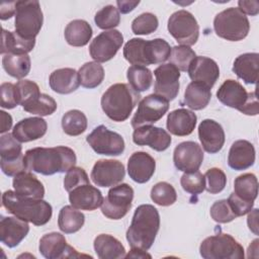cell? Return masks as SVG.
<instances>
[{"label": "cell", "instance_id": "cell-21", "mask_svg": "<svg viewBox=\"0 0 259 259\" xmlns=\"http://www.w3.org/2000/svg\"><path fill=\"white\" fill-rule=\"evenodd\" d=\"M190 79L193 82H199L212 88L220 77V68L210 58L196 56L189 65L187 70Z\"/></svg>", "mask_w": 259, "mask_h": 259}, {"label": "cell", "instance_id": "cell-35", "mask_svg": "<svg viewBox=\"0 0 259 259\" xmlns=\"http://www.w3.org/2000/svg\"><path fill=\"white\" fill-rule=\"evenodd\" d=\"M35 39H25L18 35L15 31H8L2 29L1 54H27L34 48Z\"/></svg>", "mask_w": 259, "mask_h": 259}, {"label": "cell", "instance_id": "cell-19", "mask_svg": "<svg viewBox=\"0 0 259 259\" xmlns=\"http://www.w3.org/2000/svg\"><path fill=\"white\" fill-rule=\"evenodd\" d=\"M38 250L47 259H61L81 256L73 247L67 244L65 237L57 232L44 235L39 240Z\"/></svg>", "mask_w": 259, "mask_h": 259}, {"label": "cell", "instance_id": "cell-40", "mask_svg": "<svg viewBox=\"0 0 259 259\" xmlns=\"http://www.w3.org/2000/svg\"><path fill=\"white\" fill-rule=\"evenodd\" d=\"M126 77L130 86L137 92L147 91L153 82L152 72L146 66H131L127 69Z\"/></svg>", "mask_w": 259, "mask_h": 259}, {"label": "cell", "instance_id": "cell-56", "mask_svg": "<svg viewBox=\"0 0 259 259\" xmlns=\"http://www.w3.org/2000/svg\"><path fill=\"white\" fill-rule=\"evenodd\" d=\"M117 7H118V11H120L121 13H128L131 11H133L136 6H138L140 4V1H126V0H118L116 1Z\"/></svg>", "mask_w": 259, "mask_h": 259}, {"label": "cell", "instance_id": "cell-12", "mask_svg": "<svg viewBox=\"0 0 259 259\" xmlns=\"http://www.w3.org/2000/svg\"><path fill=\"white\" fill-rule=\"evenodd\" d=\"M0 166L7 176H15L26 169L20 142L9 133L0 138Z\"/></svg>", "mask_w": 259, "mask_h": 259}, {"label": "cell", "instance_id": "cell-34", "mask_svg": "<svg viewBox=\"0 0 259 259\" xmlns=\"http://www.w3.org/2000/svg\"><path fill=\"white\" fill-rule=\"evenodd\" d=\"M211 97L210 88L199 82H191L184 92V105L193 110H200L206 107Z\"/></svg>", "mask_w": 259, "mask_h": 259}, {"label": "cell", "instance_id": "cell-55", "mask_svg": "<svg viewBox=\"0 0 259 259\" xmlns=\"http://www.w3.org/2000/svg\"><path fill=\"white\" fill-rule=\"evenodd\" d=\"M16 1L13 2H2L1 3V8H0V18L2 20L9 19L13 14H15L16 8Z\"/></svg>", "mask_w": 259, "mask_h": 259}, {"label": "cell", "instance_id": "cell-20", "mask_svg": "<svg viewBox=\"0 0 259 259\" xmlns=\"http://www.w3.org/2000/svg\"><path fill=\"white\" fill-rule=\"evenodd\" d=\"M171 141V136L165 130L152 124L137 127L133 133V142L136 145L149 146L157 152L168 149Z\"/></svg>", "mask_w": 259, "mask_h": 259}, {"label": "cell", "instance_id": "cell-58", "mask_svg": "<svg viewBox=\"0 0 259 259\" xmlns=\"http://www.w3.org/2000/svg\"><path fill=\"white\" fill-rule=\"evenodd\" d=\"M257 218H258V209L255 208L251 210V212L248 215L247 223L250 231H252L255 235H258V223H257Z\"/></svg>", "mask_w": 259, "mask_h": 259}, {"label": "cell", "instance_id": "cell-45", "mask_svg": "<svg viewBox=\"0 0 259 259\" xmlns=\"http://www.w3.org/2000/svg\"><path fill=\"white\" fill-rule=\"evenodd\" d=\"M196 57L194 51L187 46H175L171 50L169 58L170 64L174 65L179 71L186 72L190 63Z\"/></svg>", "mask_w": 259, "mask_h": 259}, {"label": "cell", "instance_id": "cell-17", "mask_svg": "<svg viewBox=\"0 0 259 259\" xmlns=\"http://www.w3.org/2000/svg\"><path fill=\"white\" fill-rule=\"evenodd\" d=\"M155 85L154 92L168 101L176 98L179 92L180 71L172 64H163L154 71Z\"/></svg>", "mask_w": 259, "mask_h": 259}, {"label": "cell", "instance_id": "cell-52", "mask_svg": "<svg viewBox=\"0 0 259 259\" xmlns=\"http://www.w3.org/2000/svg\"><path fill=\"white\" fill-rule=\"evenodd\" d=\"M0 94H1V106L3 108L12 109L18 105L15 84L12 83H2L0 86Z\"/></svg>", "mask_w": 259, "mask_h": 259}, {"label": "cell", "instance_id": "cell-54", "mask_svg": "<svg viewBox=\"0 0 259 259\" xmlns=\"http://www.w3.org/2000/svg\"><path fill=\"white\" fill-rule=\"evenodd\" d=\"M238 8L241 12H243L245 15H252L255 16L259 12V2L256 0L252 1H245V0H240L238 1Z\"/></svg>", "mask_w": 259, "mask_h": 259}, {"label": "cell", "instance_id": "cell-59", "mask_svg": "<svg viewBox=\"0 0 259 259\" xmlns=\"http://www.w3.org/2000/svg\"><path fill=\"white\" fill-rule=\"evenodd\" d=\"M125 257H126V258H130V257H132V258H146V257L151 258V255L148 254V253H147L146 251H144V250L133 249V248H132V250H131L127 254H125Z\"/></svg>", "mask_w": 259, "mask_h": 259}, {"label": "cell", "instance_id": "cell-28", "mask_svg": "<svg viewBox=\"0 0 259 259\" xmlns=\"http://www.w3.org/2000/svg\"><path fill=\"white\" fill-rule=\"evenodd\" d=\"M196 114L186 108H178L171 111L167 116V130L174 136L184 137L190 135L195 128Z\"/></svg>", "mask_w": 259, "mask_h": 259}, {"label": "cell", "instance_id": "cell-7", "mask_svg": "<svg viewBox=\"0 0 259 259\" xmlns=\"http://www.w3.org/2000/svg\"><path fill=\"white\" fill-rule=\"evenodd\" d=\"M213 29L217 35L224 39L239 41L248 35L250 22L239 8L230 7L215 15Z\"/></svg>", "mask_w": 259, "mask_h": 259}, {"label": "cell", "instance_id": "cell-51", "mask_svg": "<svg viewBox=\"0 0 259 259\" xmlns=\"http://www.w3.org/2000/svg\"><path fill=\"white\" fill-rule=\"evenodd\" d=\"M87 183H89V177L86 171L81 167L73 166L67 171V174L64 178V187L68 192L78 187L79 185Z\"/></svg>", "mask_w": 259, "mask_h": 259}, {"label": "cell", "instance_id": "cell-22", "mask_svg": "<svg viewBox=\"0 0 259 259\" xmlns=\"http://www.w3.org/2000/svg\"><path fill=\"white\" fill-rule=\"evenodd\" d=\"M198 138L205 152L215 154L225 144V132L223 126L213 119H203L198 125Z\"/></svg>", "mask_w": 259, "mask_h": 259}, {"label": "cell", "instance_id": "cell-36", "mask_svg": "<svg viewBox=\"0 0 259 259\" xmlns=\"http://www.w3.org/2000/svg\"><path fill=\"white\" fill-rule=\"evenodd\" d=\"M85 223V215L73 205H65L61 208L58 217L59 229L65 234L78 232Z\"/></svg>", "mask_w": 259, "mask_h": 259}, {"label": "cell", "instance_id": "cell-44", "mask_svg": "<svg viewBox=\"0 0 259 259\" xmlns=\"http://www.w3.org/2000/svg\"><path fill=\"white\" fill-rule=\"evenodd\" d=\"M94 21L101 29H112L120 22L119 11L113 5H106L96 12Z\"/></svg>", "mask_w": 259, "mask_h": 259}, {"label": "cell", "instance_id": "cell-5", "mask_svg": "<svg viewBox=\"0 0 259 259\" xmlns=\"http://www.w3.org/2000/svg\"><path fill=\"white\" fill-rule=\"evenodd\" d=\"M141 98L128 84L116 83L111 85L101 97V107L104 113L113 121H124Z\"/></svg>", "mask_w": 259, "mask_h": 259}, {"label": "cell", "instance_id": "cell-15", "mask_svg": "<svg viewBox=\"0 0 259 259\" xmlns=\"http://www.w3.org/2000/svg\"><path fill=\"white\" fill-rule=\"evenodd\" d=\"M123 42V36L120 31L110 29L99 33L91 41L89 53L91 58L97 63H104L111 60Z\"/></svg>", "mask_w": 259, "mask_h": 259}, {"label": "cell", "instance_id": "cell-31", "mask_svg": "<svg viewBox=\"0 0 259 259\" xmlns=\"http://www.w3.org/2000/svg\"><path fill=\"white\" fill-rule=\"evenodd\" d=\"M12 185L14 191L23 197L42 198L45 196V187L42 183L30 172H20L14 176Z\"/></svg>", "mask_w": 259, "mask_h": 259}, {"label": "cell", "instance_id": "cell-41", "mask_svg": "<svg viewBox=\"0 0 259 259\" xmlns=\"http://www.w3.org/2000/svg\"><path fill=\"white\" fill-rule=\"evenodd\" d=\"M62 127L69 136H79L87 128V117L81 110H69L62 117Z\"/></svg>", "mask_w": 259, "mask_h": 259}, {"label": "cell", "instance_id": "cell-4", "mask_svg": "<svg viewBox=\"0 0 259 259\" xmlns=\"http://www.w3.org/2000/svg\"><path fill=\"white\" fill-rule=\"evenodd\" d=\"M170 45L163 38L145 40L134 37L123 47V57L132 65L148 66L162 64L170 58Z\"/></svg>", "mask_w": 259, "mask_h": 259}, {"label": "cell", "instance_id": "cell-57", "mask_svg": "<svg viewBox=\"0 0 259 259\" xmlns=\"http://www.w3.org/2000/svg\"><path fill=\"white\" fill-rule=\"evenodd\" d=\"M0 117H1V128L0 133L4 134L5 132H8L12 126V117L9 113L5 112L4 110L0 111Z\"/></svg>", "mask_w": 259, "mask_h": 259}, {"label": "cell", "instance_id": "cell-50", "mask_svg": "<svg viewBox=\"0 0 259 259\" xmlns=\"http://www.w3.org/2000/svg\"><path fill=\"white\" fill-rule=\"evenodd\" d=\"M209 212L211 219L220 224L230 223L237 218L227 199H221L213 202L210 206Z\"/></svg>", "mask_w": 259, "mask_h": 259}, {"label": "cell", "instance_id": "cell-3", "mask_svg": "<svg viewBox=\"0 0 259 259\" xmlns=\"http://www.w3.org/2000/svg\"><path fill=\"white\" fill-rule=\"evenodd\" d=\"M2 205L9 213L35 226L46 225L53 214L52 205L42 198L23 197L12 190L2 194Z\"/></svg>", "mask_w": 259, "mask_h": 259}, {"label": "cell", "instance_id": "cell-1", "mask_svg": "<svg viewBox=\"0 0 259 259\" xmlns=\"http://www.w3.org/2000/svg\"><path fill=\"white\" fill-rule=\"evenodd\" d=\"M75 152L65 146L54 148H33L25 152L24 163L29 171L42 175L67 172L76 164Z\"/></svg>", "mask_w": 259, "mask_h": 259}, {"label": "cell", "instance_id": "cell-8", "mask_svg": "<svg viewBox=\"0 0 259 259\" xmlns=\"http://www.w3.org/2000/svg\"><path fill=\"white\" fill-rule=\"evenodd\" d=\"M15 32L25 39H35L44 22V15L38 1H16Z\"/></svg>", "mask_w": 259, "mask_h": 259}, {"label": "cell", "instance_id": "cell-26", "mask_svg": "<svg viewBox=\"0 0 259 259\" xmlns=\"http://www.w3.org/2000/svg\"><path fill=\"white\" fill-rule=\"evenodd\" d=\"M255 148L246 140H238L233 143L228 155V165L237 171L250 168L255 163Z\"/></svg>", "mask_w": 259, "mask_h": 259}, {"label": "cell", "instance_id": "cell-13", "mask_svg": "<svg viewBox=\"0 0 259 259\" xmlns=\"http://www.w3.org/2000/svg\"><path fill=\"white\" fill-rule=\"evenodd\" d=\"M169 109V101L158 95L150 94L144 97L138 106V109L132 118V126L134 128L155 123L160 120Z\"/></svg>", "mask_w": 259, "mask_h": 259}, {"label": "cell", "instance_id": "cell-47", "mask_svg": "<svg viewBox=\"0 0 259 259\" xmlns=\"http://www.w3.org/2000/svg\"><path fill=\"white\" fill-rule=\"evenodd\" d=\"M180 184L184 191L193 195H198L205 189V178L204 175L198 170L188 172L181 176Z\"/></svg>", "mask_w": 259, "mask_h": 259}, {"label": "cell", "instance_id": "cell-46", "mask_svg": "<svg viewBox=\"0 0 259 259\" xmlns=\"http://www.w3.org/2000/svg\"><path fill=\"white\" fill-rule=\"evenodd\" d=\"M159 25L158 18L151 12H145L136 17L132 22V30L135 34L147 35L154 32Z\"/></svg>", "mask_w": 259, "mask_h": 259}, {"label": "cell", "instance_id": "cell-48", "mask_svg": "<svg viewBox=\"0 0 259 259\" xmlns=\"http://www.w3.org/2000/svg\"><path fill=\"white\" fill-rule=\"evenodd\" d=\"M205 189L210 194H217L224 190L227 184V177L224 171L220 168H210L205 174Z\"/></svg>", "mask_w": 259, "mask_h": 259}, {"label": "cell", "instance_id": "cell-11", "mask_svg": "<svg viewBox=\"0 0 259 259\" xmlns=\"http://www.w3.org/2000/svg\"><path fill=\"white\" fill-rule=\"evenodd\" d=\"M134 189L126 183L112 186L101 204V212L110 220L122 219L131 209Z\"/></svg>", "mask_w": 259, "mask_h": 259}, {"label": "cell", "instance_id": "cell-18", "mask_svg": "<svg viewBox=\"0 0 259 259\" xmlns=\"http://www.w3.org/2000/svg\"><path fill=\"white\" fill-rule=\"evenodd\" d=\"M203 161L201 147L192 141L182 142L177 145L173 153L175 167L184 173L194 172L199 169Z\"/></svg>", "mask_w": 259, "mask_h": 259}, {"label": "cell", "instance_id": "cell-33", "mask_svg": "<svg viewBox=\"0 0 259 259\" xmlns=\"http://www.w3.org/2000/svg\"><path fill=\"white\" fill-rule=\"evenodd\" d=\"M91 25L83 19H75L69 22L65 28V39L73 47H84L92 37Z\"/></svg>", "mask_w": 259, "mask_h": 259}, {"label": "cell", "instance_id": "cell-16", "mask_svg": "<svg viewBox=\"0 0 259 259\" xmlns=\"http://www.w3.org/2000/svg\"><path fill=\"white\" fill-rule=\"evenodd\" d=\"M124 175L125 169L121 162L113 159H102L94 164L90 177L95 185L110 187L120 183Z\"/></svg>", "mask_w": 259, "mask_h": 259}, {"label": "cell", "instance_id": "cell-27", "mask_svg": "<svg viewBox=\"0 0 259 259\" xmlns=\"http://www.w3.org/2000/svg\"><path fill=\"white\" fill-rule=\"evenodd\" d=\"M47 121L41 117H26L19 120L12 130L13 137L20 143H27L42 138L47 133Z\"/></svg>", "mask_w": 259, "mask_h": 259}, {"label": "cell", "instance_id": "cell-49", "mask_svg": "<svg viewBox=\"0 0 259 259\" xmlns=\"http://www.w3.org/2000/svg\"><path fill=\"white\" fill-rule=\"evenodd\" d=\"M15 91L18 104L22 106L40 94L38 85L30 80L18 81L15 84Z\"/></svg>", "mask_w": 259, "mask_h": 259}, {"label": "cell", "instance_id": "cell-6", "mask_svg": "<svg viewBox=\"0 0 259 259\" xmlns=\"http://www.w3.org/2000/svg\"><path fill=\"white\" fill-rule=\"evenodd\" d=\"M217 97L224 105L235 108L246 115H257L259 112L256 92H247L236 80H226L217 91Z\"/></svg>", "mask_w": 259, "mask_h": 259}, {"label": "cell", "instance_id": "cell-23", "mask_svg": "<svg viewBox=\"0 0 259 259\" xmlns=\"http://www.w3.org/2000/svg\"><path fill=\"white\" fill-rule=\"evenodd\" d=\"M29 226L26 221L17 217H1L0 241L9 248H14L26 237Z\"/></svg>", "mask_w": 259, "mask_h": 259}, {"label": "cell", "instance_id": "cell-37", "mask_svg": "<svg viewBox=\"0 0 259 259\" xmlns=\"http://www.w3.org/2000/svg\"><path fill=\"white\" fill-rule=\"evenodd\" d=\"M30 58L27 54H6L2 58V67L5 72L16 79H22L30 71Z\"/></svg>", "mask_w": 259, "mask_h": 259}, {"label": "cell", "instance_id": "cell-39", "mask_svg": "<svg viewBox=\"0 0 259 259\" xmlns=\"http://www.w3.org/2000/svg\"><path fill=\"white\" fill-rule=\"evenodd\" d=\"M80 84L84 88L92 89L99 86L104 79V69L97 62H87L78 71Z\"/></svg>", "mask_w": 259, "mask_h": 259}, {"label": "cell", "instance_id": "cell-9", "mask_svg": "<svg viewBox=\"0 0 259 259\" xmlns=\"http://www.w3.org/2000/svg\"><path fill=\"white\" fill-rule=\"evenodd\" d=\"M199 253L204 259H242L245 256L243 246L224 233L205 238L199 246Z\"/></svg>", "mask_w": 259, "mask_h": 259}, {"label": "cell", "instance_id": "cell-43", "mask_svg": "<svg viewBox=\"0 0 259 259\" xmlns=\"http://www.w3.org/2000/svg\"><path fill=\"white\" fill-rule=\"evenodd\" d=\"M152 200L161 206H169L177 199V193L174 187L168 182H158L151 189Z\"/></svg>", "mask_w": 259, "mask_h": 259}, {"label": "cell", "instance_id": "cell-38", "mask_svg": "<svg viewBox=\"0 0 259 259\" xmlns=\"http://www.w3.org/2000/svg\"><path fill=\"white\" fill-rule=\"evenodd\" d=\"M234 193L246 202H254L258 194V180L253 173H245L234 181Z\"/></svg>", "mask_w": 259, "mask_h": 259}, {"label": "cell", "instance_id": "cell-53", "mask_svg": "<svg viewBox=\"0 0 259 259\" xmlns=\"http://www.w3.org/2000/svg\"><path fill=\"white\" fill-rule=\"evenodd\" d=\"M229 204L232 207V210L236 214V217H242L252 210V207L254 205V202H246L239 198L234 192H232L227 199Z\"/></svg>", "mask_w": 259, "mask_h": 259}, {"label": "cell", "instance_id": "cell-29", "mask_svg": "<svg viewBox=\"0 0 259 259\" xmlns=\"http://www.w3.org/2000/svg\"><path fill=\"white\" fill-rule=\"evenodd\" d=\"M259 54L245 53L238 56L233 64V72L247 84H256L258 80Z\"/></svg>", "mask_w": 259, "mask_h": 259}, {"label": "cell", "instance_id": "cell-2", "mask_svg": "<svg viewBox=\"0 0 259 259\" xmlns=\"http://www.w3.org/2000/svg\"><path fill=\"white\" fill-rule=\"evenodd\" d=\"M160 228L158 209L152 204H141L134 212L131 226L126 231V240L133 249L149 250Z\"/></svg>", "mask_w": 259, "mask_h": 259}, {"label": "cell", "instance_id": "cell-42", "mask_svg": "<svg viewBox=\"0 0 259 259\" xmlns=\"http://www.w3.org/2000/svg\"><path fill=\"white\" fill-rule=\"evenodd\" d=\"M23 109L29 113L37 114L40 116L51 115L54 113L58 107L56 100L48 94L40 93L38 96L34 97L32 100L27 102L22 106Z\"/></svg>", "mask_w": 259, "mask_h": 259}, {"label": "cell", "instance_id": "cell-32", "mask_svg": "<svg viewBox=\"0 0 259 259\" xmlns=\"http://www.w3.org/2000/svg\"><path fill=\"white\" fill-rule=\"evenodd\" d=\"M94 250L100 259H118L125 257L123 245L113 236L100 234L94 239Z\"/></svg>", "mask_w": 259, "mask_h": 259}, {"label": "cell", "instance_id": "cell-10", "mask_svg": "<svg viewBox=\"0 0 259 259\" xmlns=\"http://www.w3.org/2000/svg\"><path fill=\"white\" fill-rule=\"evenodd\" d=\"M169 33L181 46H193L199 35V25L195 17L187 10L181 9L173 14L168 19Z\"/></svg>", "mask_w": 259, "mask_h": 259}, {"label": "cell", "instance_id": "cell-14", "mask_svg": "<svg viewBox=\"0 0 259 259\" xmlns=\"http://www.w3.org/2000/svg\"><path fill=\"white\" fill-rule=\"evenodd\" d=\"M92 150L99 155L118 156L124 151L123 138L105 125L96 126L86 138Z\"/></svg>", "mask_w": 259, "mask_h": 259}, {"label": "cell", "instance_id": "cell-24", "mask_svg": "<svg viewBox=\"0 0 259 259\" xmlns=\"http://www.w3.org/2000/svg\"><path fill=\"white\" fill-rule=\"evenodd\" d=\"M156 169L154 158L146 152H135L127 161V172L130 178L137 183L148 182Z\"/></svg>", "mask_w": 259, "mask_h": 259}, {"label": "cell", "instance_id": "cell-30", "mask_svg": "<svg viewBox=\"0 0 259 259\" xmlns=\"http://www.w3.org/2000/svg\"><path fill=\"white\" fill-rule=\"evenodd\" d=\"M49 84L53 91L60 94H69L78 89L80 85L79 74L72 68L58 69L50 75Z\"/></svg>", "mask_w": 259, "mask_h": 259}, {"label": "cell", "instance_id": "cell-25", "mask_svg": "<svg viewBox=\"0 0 259 259\" xmlns=\"http://www.w3.org/2000/svg\"><path fill=\"white\" fill-rule=\"evenodd\" d=\"M71 205L81 210H94L101 206L103 196L101 191L90 183L79 185L69 192Z\"/></svg>", "mask_w": 259, "mask_h": 259}]
</instances>
